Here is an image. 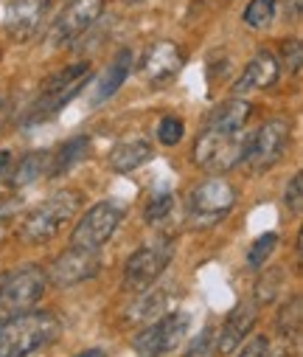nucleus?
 I'll return each instance as SVG.
<instances>
[{
  "label": "nucleus",
  "instance_id": "4468645a",
  "mask_svg": "<svg viewBox=\"0 0 303 357\" xmlns=\"http://www.w3.org/2000/svg\"><path fill=\"white\" fill-rule=\"evenodd\" d=\"M180 68H182V51H180V45H174L169 40L149 45V51L143 56V65H141L146 82H152V84L171 82L180 73Z\"/></svg>",
  "mask_w": 303,
  "mask_h": 357
},
{
  "label": "nucleus",
  "instance_id": "b1692460",
  "mask_svg": "<svg viewBox=\"0 0 303 357\" xmlns=\"http://www.w3.org/2000/svg\"><path fill=\"white\" fill-rule=\"evenodd\" d=\"M214 354H217V326L208 324L205 329H202V332L191 340L185 357H214Z\"/></svg>",
  "mask_w": 303,
  "mask_h": 357
},
{
  "label": "nucleus",
  "instance_id": "1a4fd4ad",
  "mask_svg": "<svg viewBox=\"0 0 303 357\" xmlns=\"http://www.w3.org/2000/svg\"><path fill=\"white\" fill-rule=\"evenodd\" d=\"M191 326V315L188 312H163L157 321H152L135 340V351L143 354V357H160L171 349L180 346V340L185 337Z\"/></svg>",
  "mask_w": 303,
  "mask_h": 357
},
{
  "label": "nucleus",
  "instance_id": "f257e3e1",
  "mask_svg": "<svg viewBox=\"0 0 303 357\" xmlns=\"http://www.w3.org/2000/svg\"><path fill=\"white\" fill-rule=\"evenodd\" d=\"M59 335V321L51 312L23 310L0 324V357H31Z\"/></svg>",
  "mask_w": 303,
  "mask_h": 357
},
{
  "label": "nucleus",
  "instance_id": "bb28decb",
  "mask_svg": "<svg viewBox=\"0 0 303 357\" xmlns=\"http://www.w3.org/2000/svg\"><path fill=\"white\" fill-rule=\"evenodd\" d=\"M289 326H292V337H297V329H300V296H292V301H286V307L281 310L278 329L286 335Z\"/></svg>",
  "mask_w": 303,
  "mask_h": 357
},
{
  "label": "nucleus",
  "instance_id": "f8f14e48",
  "mask_svg": "<svg viewBox=\"0 0 303 357\" xmlns=\"http://www.w3.org/2000/svg\"><path fill=\"white\" fill-rule=\"evenodd\" d=\"M48 15V0H12L3 15V29L15 43H29L40 34Z\"/></svg>",
  "mask_w": 303,
  "mask_h": 357
},
{
  "label": "nucleus",
  "instance_id": "f3484780",
  "mask_svg": "<svg viewBox=\"0 0 303 357\" xmlns=\"http://www.w3.org/2000/svg\"><path fill=\"white\" fill-rule=\"evenodd\" d=\"M152 155H155V146L146 138H127V141L113 146L107 163H110L113 172L127 174V172H135V169L146 166L152 160Z\"/></svg>",
  "mask_w": 303,
  "mask_h": 357
},
{
  "label": "nucleus",
  "instance_id": "c85d7f7f",
  "mask_svg": "<svg viewBox=\"0 0 303 357\" xmlns=\"http://www.w3.org/2000/svg\"><path fill=\"white\" fill-rule=\"evenodd\" d=\"M281 282H283L281 271H270V273H264L261 282H258V287H256L258 301H272V298H275V290L281 287Z\"/></svg>",
  "mask_w": 303,
  "mask_h": 357
},
{
  "label": "nucleus",
  "instance_id": "c756f323",
  "mask_svg": "<svg viewBox=\"0 0 303 357\" xmlns=\"http://www.w3.org/2000/svg\"><path fill=\"white\" fill-rule=\"evenodd\" d=\"M300 56H303V51H300V43L297 40H286L283 45H281V59H283V68L289 70V73H300Z\"/></svg>",
  "mask_w": 303,
  "mask_h": 357
},
{
  "label": "nucleus",
  "instance_id": "2eb2a0df",
  "mask_svg": "<svg viewBox=\"0 0 303 357\" xmlns=\"http://www.w3.org/2000/svg\"><path fill=\"white\" fill-rule=\"evenodd\" d=\"M278 76H281L278 59H275L272 54L261 51V54H256V56L244 65V70H242L239 79L233 82V96H244V93H250V91H267V87H272V84L278 82Z\"/></svg>",
  "mask_w": 303,
  "mask_h": 357
},
{
  "label": "nucleus",
  "instance_id": "7c9ffc66",
  "mask_svg": "<svg viewBox=\"0 0 303 357\" xmlns=\"http://www.w3.org/2000/svg\"><path fill=\"white\" fill-rule=\"evenodd\" d=\"M300 206H303V177L295 174L292 183L286 186V208L292 214H300Z\"/></svg>",
  "mask_w": 303,
  "mask_h": 357
},
{
  "label": "nucleus",
  "instance_id": "4be33fe9",
  "mask_svg": "<svg viewBox=\"0 0 303 357\" xmlns=\"http://www.w3.org/2000/svg\"><path fill=\"white\" fill-rule=\"evenodd\" d=\"M166 304H169V296L166 293H146V296H135L127 318L132 324H152L157 321L163 312H166Z\"/></svg>",
  "mask_w": 303,
  "mask_h": 357
},
{
  "label": "nucleus",
  "instance_id": "393cba45",
  "mask_svg": "<svg viewBox=\"0 0 303 357\" xmlns=\"http://www.w3.org/2000/svg\"><path fill=\"white\" fill-rule=\"evenodd\" d=\"M275 245H278V236H275V234H261V236L250 245V250H247V264H250V267H264L267 259L272 256Z\"/></svg>",
  "mask_w": 303,
  "mask_h": 357
},
{
  "label": "nucleus",
  "instance_id": "6ab92c4d",
  "mask_svg": "<svg viewBox=\"0 0 303 357\" xmlns=\"http://www.w3.org/2000/svg\"><path fill=\"white\" fill-rule=\"evenodd\" d=\"M250 113H253V107H250L242 96H233L231 102H222L219 107H214V110L208 113L205 127H217V130H244Z\"/></svg>",
  "mask_w": 303,
  "mask_h": 357
},
{
  "label": "nucleus",
  "instance_id": "dca6fc26",
  "mask_svg": "<svg viewBox=\"0 0 303 357\" xmlns=\"http://www.w3.org/2000/svg\"><path fill=\"white\" fill-rule=\"evenodd\" d=\"M253 324H256V307H253V304H239V307L225 318L222 329L217 332V351H219V354H228V351H233L236 346H242L244 337L250 335Z\"/></svg>",
  "mask_w": 303,
  "mask_h": 357
},
{
  "label": "nucleus",
  "instance_id": "9b49d317",
  "mask_svg": "<svg viewBox=\"0 0 303 357\" xmlns=\"http://www.w3.org/2000/svg\"><path fill=\"white\" fill-rule=\"evenodd\" d=\"M98 273H101L98 250H87V248H73L70 245V250L56 256V261L51 264L48 279L56 287H73V284H81L87 279H95Z\"/></svg>",
  "mask_w": 303,
  "mask_h": 357
},
{
  "label": "nucleus",
  "instance_id": "473e14b6",
  "mask_svg": "<svg viewBox=\"0 0 303 357\" xmlns=\"http://www.w3.org/2000/svg\"><path fill=\"white\" fill-rule=\"evenodd\" d=\"M9 158H12V155H9L6 149H0V174L6 172V166H9Z\"/></svg>",
  "mask_w": 303,
  "mask_h": 357
},
{
  "label": "nucleus",
  "instance_id": "2f4dec72",
  "mask_svg": "<svg viewBox=\"0 0 303 357\" xmlns=\"http://www.w3.org/2000/svg\"><path fill=\"white\" fill-rule=\"evenodd\" d=\"M239 357H272V351H270V340H267L264 335L250 337V340L242 346Z\"/></svg>",
  "mask_w": 303,
  "mask_h": 357
},
{
  "label": "nucleus",
  "instance_id": "6e6552de",
  "mask_svg": "<svg viewBox=\"0 0 303 357\" xmlns=\"http://www.w3.org/2000/svg\"><path fill=\"white\" fill-rule=\"evenodd\" d=\"M171 256H174V245L169 239H155L138 248L124 264V290H132V293L149 290L169 267Z\"/></svg>",
  "mask_w": 303,
  "mask_h": 357
},
{
  "label": "nucleus",
  "instance_id": "20e7f679",
  "mask_svg": "<svg viewBox=\"0 0 303 357\" xmlns=\"http://www.w3.org/2000/svg\"><path fill=\"white\" fill-rule=\"evenodd\" d=\"M87 82H90V65L87 62H76V65H68V68L51 73L40 87V96L29 107V119L26 121L37 124V121H45V119L56 116L65 105H70L76 99V93Z\"/></svg>",
  "mask_w": 303,
  "mask_h": 357
},
{
  "label": "nucleus",
  "instance_id": "cd10ccee",
  "mask_svg": "<svg viewBox=\"0 0 303 357\" xmlns=\"http://www.w3.org/2000/svg\"><path fill=\"white\" fill-rule=\"evenodd\" d=\"M171 208H174V197H171L169 192H163V195L149 197V203H146V208H143V217H146V222H157V220H163Z\"/></svg>",
  "mask_w": 303,
  "mask_h": 357
},
{
  "label": "nucleus",
  "instance_id": "a878e982",
  "mask_svg": "<svg viewBox=\"0 0 303 357\" xmlns=\"http://www.w3.org/2000/svg\"><path fill=\"white\" fill-rule=\"evenodd\" d=\"M182 135H185V124H182V119H177V116H163V119H160V124H157V141H160L163 146H174V144H180Z\"/></svg>",
  "mask_w": 303,
  "mask_h": 357
},
{
  "label": "nucleus",
  "instance_id": "a211bd4d",
  "mask_svg": "<svg viewBox=\"0 0 303 357\" xmlns=\"http://www.w3.org/2000/svg\"><path fill=\"white\" fill-rule=\"evenodd\" d=\"M132 65H135V56H132V51H130V48H121V51L116 54V59L107 65L104 76L98 79L93 102H95V105H101V102L113 99V96L121 91V84L130 79V70H132Z\"/></svg>",
  "mask_w": 303,
  "mask_h": 357
},
{
  "label": "nucleus",
  "instance_id": "0eeeda50",
  "mask_svg": "<svg viewBox=\"0 0 303 357\" xmlns=\"http://www.w3.org/2000/svg\"><path fill=\"white\" fill-rule=\"evenodd\" d=\"M127 208L118 200H101L93 208H87V214L79 220V225L70 234V245L73 248H87V250H98L104 242H110V236L118 231L121 220H124Z\"/></svg>",
  "mask_w": 303,
  "mask_h": 357
},
{
  "label": "nucleus",
  "instance_id": "7ed1b4c3",
  "mask_svg": "<svg viewBox=\"0 0 303 357\" xmlns=\"http://www.w3.org/2000/svg\"><path fill=\"white\" fill-rule=\"evenodd\" d=\"M247 138L250 135H244V130L205 127V132L194 144V163L211 174H225V172L236 169L239 163H244Z\"/></svg>",
  "mask_w": 303,
  "mask_h": 357
},
{
  "label": "nucleus",
  "instance_id": "f03ea898",
  "mask_svg": "<svg viewBox=\"0 0 303 357\" xmlns=\"http://www.w3.org/2000/svg\"><path fill=\"white\" fill-rule=\"evenodd\" d=\"M79 206H81V195L79 192H73V189L54 192L51 197H45L37 208H31L26 214V220L20 222V239L29 242V245L51 242L65 228V222L76 214Z\"/></svg>",
  "mask_w": 303,
  "mask_h": 357
},
{
  "label": "nucleus",
  "instance_id": "412c9836",
  "mask_svg": "<svg viewBox=\"0 0 303 357\" xmlns=\"http://www.w3.org/2000/svg\"><path fill=\"white\" fill-rule=\"evenodd\" d=\"M42 174H51V155L48 152H29L20 160V166L15 169V174L9 177V183L15 189H23V186L37 183Z\"/></svg>",
  "mask_w": 303,
  "mask_h": 357
},
{
  "label": "nucleus",
  "instance_id": "72a5a7b5",
  "mask_svg": "<svg viewBox=\"0 0 303 357\" xmlns=\"http://www.w3.org/2000/svg\"><path fill=\"white\" fill-rule=\"evenodd\" d=\"M76 357H104V351H101V349H87V351H81Z\"/></svg>",
  "mask_w": 303,
  "mask_h": 357
},
{
  "label": "nucleus",
  "instance_id": "39448f33",
  "mask_svg": "<svg viewBox=\"0 0 303 357\" xmlns=\"http://www.w3.org/2000/svg\"><path fill=\"white\" fill-rule=\"evenodd\" d=\"M233 206H236L233 186L225 183L222 177H214V181H205V183L191 189V195H188V222L196 231L214 228L225 214H231Z\"/></svg>",
  "mask_w": 303,
  "mask_h": 357
},
{
  "label": "nucleus",
  "instance_id": "5701e85b",
  "mask_svg": "<svg viewBox=\"0 0 303 357\" xmlns=\"http://www.w3.org/2000/svg\"><path fill=\"white\" fill-rule=\"evenodd\" d=\"M275 6H278L275 0H250L244 15H242V20L250 29H267L272 23V17H275Z\"/></svg>",
  "mask_w": 303,
  "mask_h": 357
},
{
  "label": "nucleus",
  "instance_id": "aec40b11",
  "mask_svg": "<svg viewBox=\"0 0 303 357\" xmlns=\"http://www.w3.org/2000/svg\"><path fill=\"white\" fill-rule=\"evenodd\" d=\"M87 155H90V138H87V135H76V138L65 141V144L59 146V152L51 158V177H59V174L70 172V169L79 166Z\"/></svg>",
  "mask_w": 303,
  "mask_h": 357
},
{
  "label": "nucleus",
  "instance_id": "ddd939ff",
  "mask_svg": "<svg viewBox=\"0 0 303 357\" xmlns=\"http://www.w3.org/2000/svg\"><path fill=\"white\" fill-rule=\"evenodd\" d=\"M104 15V0H73L54 26V43H70Z\"/></svg>",
  "mask_w": 303,
  "mask_h": 357
},
{
  "label": "nucleus",
  "instance_id": "423d86ee",
  "mask_svg": "<svg viewBox=\"0 0 303 357\" xmlns=\"http://www.w3.org/2000/svg\"><path fill=\"white\" fill-rule=\"evenodd\" d=\"M45 293V273L34 264L0 271V310L23 312L31 310Z\"/></svg>",
  "mask_w": 303,
  "mask_h": 357
},
{
  "label": "nucleus",
  "instance_id": "9d476101",
  "mask_svg": "<svg viewBox=\"0 0 303 357\" xmlns=\"http://www.w3.org/2000/svg\"><path fill=\"white\" fill-rule=\"evenodd\" d=\"M286 144H289V124L283 119H270L256 130V135L247 138L244 160L253 166V172H267L281 160Z\"/></svg>",
  "mask_w": 303,
  "mask_h": 357
},
{
  "label": "nucleus",
  "instance_id": "f704fd0d",
  "mask_svg": "<svg viewBox=\"0 0 303 357\" xmlns=\"http://www.w3.org/2000/svg\"><path fill=\"white\" fill-rule=\"evenodd\" d=\"M130 3H141V0H130Z\"/></svg>",
  "mask_w": 303,
  "mask_h": 357
}]
</instances>
